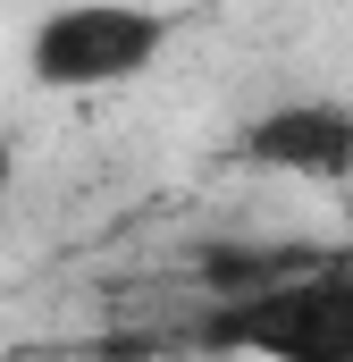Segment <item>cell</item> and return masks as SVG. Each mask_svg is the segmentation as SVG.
<instances>
[{
	"instance_id": "cell-3",
	"label": "cell",
	"mask_w": 353,
	"mask_h": 362,
	"mask_svg": "<svg viewBox=\"0 0 353 362\" xmlns=\"http://www.w3.org/2000/svg\"><path fill=\"white\" fill-rule=\"evenodd\" d=\"M236 152L261 177H294V185L345 194L353 185V101H337V93H286V101H269V110L244 118Z\"/></svg>"
},
{
	"instance_id": "cell-2",
	"label": "cell",
	"mask_w": 353,
	"mask_h": 362,
	"mask_svg": "<svg viewBox=\"0 0 353 362\" xmlns=\"http://www.w3.org/2000/svg\"><path fill=\"white\" fill-rule=\"evenodd\" d=\"M169 8L152 0H59L25 34V76L42 93H109L160 68L169 51Z\"/></svg>"
},
{
	"instance_id": "cell-4",
	"label": "cell",
	"mask_w": 353,
	"mask_h": 362,
	"mask_svg": "<svg viewBox=\"0 0 353 362\" xmlns=\"http://www.w3.org/2000/svg\"><path fill=\"white\" fill-rule=\"evenodd\" d=\"M345 194H353V185H345Z\"/></svg>"
},
{
	"instance_id": "cell-1",
	"label": "cell",
	"mask_w": 353,
	"mask_h": 362,
	"mask_svg": "<svg viewBox=\"0 0 353 362\" xmlns=\"http://www.w3.org/2000/svg\"><path fill=\"white\" fill-rule=\"evenodd\" d=\"M193 337L219 354H269V362H353V245L219 286Z\"/></svg>"
}]
</instances>
